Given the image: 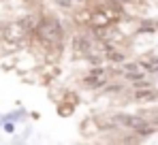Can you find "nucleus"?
<instances>
[{
  "mask_svg": "<svg viewBox=\"0 0 158 145\" xmlns=\"http://www.w3.org/2000/svg\"><path fill=\"white\" fill-rule=\"evenodd\" d=\"M73 19H75V24L88 28V26H90V19H92V9H83V11L73 13Z\"/></svg>",
  "mask_w": 158,
  "mask_h": 145,
  "instance_id": "nucleus-7",
  "label": "nucleus"
},
{
  "mask_svg": "<svg viewBox=\"0 0 158 145\" xmlns=\"http://www.w3.org/2000/svg\"><path fill=\"white\" fill-rule=\"evenodd\" d=\"M26 34H28V32L17 24V22H15V24H9V26H6V30H4V39H6V41H13V43L22 41Z\"/></svg>",
  "mask_w": 158,
  "mask_h": 145,
  "instance_id": "nucleus-5",
  "label": "nucleus"
},
{
  "mask_svg": "<svg viewBox=\"0 0 158 145\" xmlns=\"http://www.w3.org/2000/svg\"><path fill=\"white\" fill-rule=\"evenodd\" d=\"M135 98H137V100L148 102V100H154V98H156V94H154V92H150V90H141V92H137V94H135Z\"/></svg>",
  "mask_w": 158,
  "mask_h": 145,
  "instance_id": "nucleus-9",
  "label": "nucleus"
},
{
  "mask_svg": "<svg viewBox=\"0 0 158 145\" xmlns=\"http://www.w3.org/2000/svg\"><path fill=\"white\" fill-rule=\"evenodd\" d=\"M4 130L6 132H13V124H4Z\"/></svg>",
  "mask_w": 158,
  "mask_h": 145,
  "instance_id": "nucleus-10",
  "label": "nucleus"
},
{
  "mask_svg": "<svg viewBox=\"0 0 158 145\" xmlns=\"http://www.w3.org/2000/svg\"><path fill=\"white\" fill-rule=\"evenodd\" d=\"M32 34H34V41L45 51H56V53L62 51V45H64V28H62L58 17H52V15L41 17L36 28L32 30Z\"/></svg>",
  "mask_w": 158,
  "mask_h": 145,
  "instance_id": "nucleus-1",
  "label": "nucleus"
},
{
  "mask_svg": "<svg viewBox=\"0 0 158 145\" xmlns=\"http://www.w3.org/2000/svg\"><path fill=\"white\" fill-rule=\"evenodd\" d=\"M71 45H73V51L77 53V56H88V53H92L94 51V45H96V41L92 39V34L90 32H77L75 36H73V41H71Z\"/></svg>",
  "mask_w": 158,
  "mask_h": 145,
  "instance_id": "nucleus-2",
  "label": "nucleus"
},
{
  "mask_svg": "<svg viewBox=\"0 0 158 145\" xmlns=\"http://www.w3.org/2000/svg\"><path fill=\"white\" fill-rule=\"evenodd\" d=\"M107 83V72L105 68H92L83 79H81V85L88 88V90H98V88H105Z\"/></svg>",
  "mask_w": 158,
  "mask_h": 145,
  "instance_id": "nucleus-3",
  "label": "nucleus"
},
{
  "mask_svg": "<svg viewBox=\"0 0 158 145\" xmlns=\"http://www.w3.org/2000/svg\"><path fill=\"white\" fill-rule=\"evenodd\" d=\"M39 19H41V17H39L36 13H28L26 17H22V19L17 22V24L22 26V28H24L26 32H32V30L36 28V24H39Z\"/></svg>",
  "mask_w": 158,
  "mask_h": 145,
  "instance_id": "nucleus-6",
  "label": "nucleus"
},
{
  "mask_svg": "<svg viewBox=\"0 0 158 145\" xmlns=\"http://www.w3.org/2000/svg\"><path fill=\"white\" fill-rule=\"evenodd\" d=\"M111 120L115 126H122V128H128V130H137V128L148 124L141 115H131V113H115Z\"/></svg>",
  "mask_w": 158,
  "mask_h": 145,
  "instance_id": "nucleus-4",
  "label": "nucleus"
},
{
  "mask_svg": "<svg viewBox=\"0 0 158 145\" xmlns=\"http://www.w3.org/2000/svg\"><path fill=\"white\" fill-rule=\"evenodd\" d=\"M73 111H75V105H73V102H69V100H66V102H62V105H58V113H60L62 118L71 115Z\"/></svg>",
  "mask_w": 158,
  "mask_h": 145,
  "instance_id": "nucleus-8",
  "label": "nucleus"
}]
</instances>
